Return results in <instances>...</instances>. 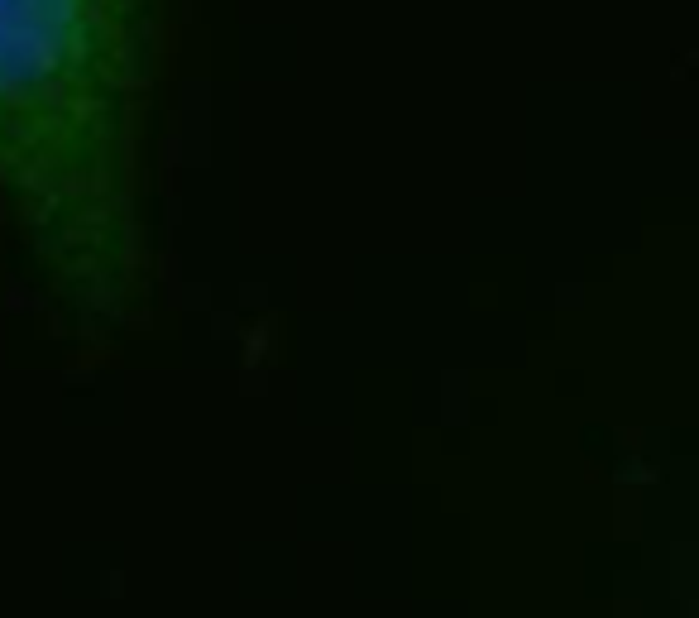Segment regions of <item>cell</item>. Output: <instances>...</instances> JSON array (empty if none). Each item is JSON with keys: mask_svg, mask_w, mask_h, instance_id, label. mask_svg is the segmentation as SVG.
Instances as JSON below:
<instances>
[{"mask_svg": "<svg viewBox=\"0 0 699 618\" xmlns=\"http://www.w3.org/2000/svg\"><path fill=\"white\" fill-rule=\"evenodd\" d=\"M187 0H0V240L86 317L154 273Z\"/></svg>", "mask_w": 699, "mask_h": 618, "instance_id": "cell-1", "label": "cell"}]
</instances>
